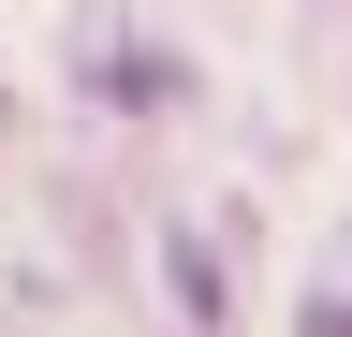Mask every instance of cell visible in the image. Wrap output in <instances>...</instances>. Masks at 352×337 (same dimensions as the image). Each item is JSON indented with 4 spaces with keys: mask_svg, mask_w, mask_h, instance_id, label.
<instances>
[]
</instances>
